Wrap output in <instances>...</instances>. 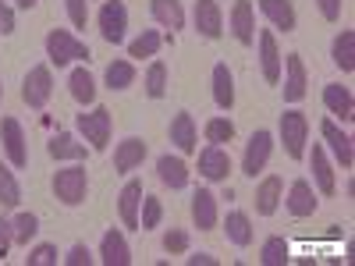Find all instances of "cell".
Instances as JSON below:
<instances>
[{"label": "cell", "instance_id": "21", "mask_svg": "<svg viewBox=\"0 0 355 266\" xmlns=\"http://www.w3.org/2000/svg\"><path fill=\"white\" fill-rule=\"evenodd\" d=\"M323 103H327V110L334 117H341V121H355V100L345 85H323Z\"/></svg>", "mask_w": 355, "mask_h": 266}, {"label": "cell", "instance_id": "46", "mask_svg": "<svg viewBox=\"0 0 355 266\" xmlns=\"http://www.w3.org/2000/svg\"><path fill=\"white\" fill-rule=\"evenodd\" d=\"M11 33H15V15L4 0H0V36H11Z\"/></svg>", "mask_w": 355, "mask_h": 266}, {"label": "cell", "instance_id": "23", "mask_svg": "<svg viewBox=\"0 0 355 266\" xmlns=\"http://www.w3.org/2000/svg\"><path fill=\"white\" fill-rule=\"evenodd\" d=\"M142 160H146V142L142 139H125L121 145H117V153H114V170L128 174V170L142 167Z\"/></svg>", "mask_w": 355, "mask_h": 266}, {"label": "cell", "instance_id": "18", "mask_svg": "<svg viewBox=\"0 0 355 266\" xmlns=\"http://www.w3.org/2000/svg\"><path fill=\"white\" fill-rule=\"evenodd\" d=\"M192 224L199 231H214L217 227V195L210 188H199L192 195Z\"/></svg>", "mask_w": 355, "mask_h": 266}, {"label": "cell", "instance_id": "31", "mask_svg": "<svg viewBox=\"0 0 355 266\" xmlns=\"http://www.w3.org/2000/svg\"><path fill=\"white\" fill-rule=\"evenodd\" d=\"M68 85H71V96H75V103L89 107V103L96 100V78L89 75L85 68H75V71H71V78H68Z\"/></svg>", "mask_w": 355, "mask_h": 266}, {"label": "cell", "instance_id": "33", "mask_svg": "<svg viewBox=\"0 0 355 266\" xmlns=\"http://www.w3.org/2000/svg\"><path fill=\"white\" fill-rule=\"evenodd\" d=\"M36 231H40V217H36V213H18L15 224H11L15 245H28V242L36 238Z\"/></svg>", "mask_w": 355, "mask_h": 266}, {"label": "cell", "instance_id": "44", "mask_svg": "<svg viewBox=\"0 0 355 266\" xmlns=\"http://www.w3.org/2000/svg\"><path fill=\"white\" fill-rule=\"evenodd\" d=\"M11 245H15V234H11V224H8V220H0V259H8Z\"/></svg>", "mask_w": 355, "mask_h": 266}, {"label": "cell", "instance_id": "37", "mask_svg": "<svg viewBox=\"0 0 355 266\" xmlns=\"http://www.w3.org/2000/svg\"><path fill=\"white\" fill-rule=\"evenodd\" d=\"M164 220V206L157 195H142V217H139V231H153Z\"/></svg>", "mask_w": 355, "mask_h": 266}, {"label": "cell", "instance_id": "30", "mask_svg": "<svg viewBox=\"0 0 355 266\" xmlns=\"http://www.w3.org/2000/svg\"><path fill=\"white\" fill-rule=\"evenodd\" d=\"M224 231H227V242L231 245H239V249H249L252 245V224H249L245 213H227Z\"/></svg>", "mask_w": 355, "mask_h": 266}, {"label": "cell", "instance_id": "24", "mask_svg": "<svg viewBox=\"0 0 355 266\" xmlns=\"http://www.w3.org/2000/svg\"><path fill=\"white\" fill-rule=\"evenodd\" d=\"M259 11L270 18L277 28H284V33H295V25H299V15H295L291 0H256Z\"/></svg>", "mask_w": 355, "mask_h": 266}, {"label": "cell", "instance_id": "22", "mask_svg": "<svg viewBox=\"0 0 355 266\" xmlns=\"http://www.w3.org/2000/svg\"><path fill=\"white\" fill-rule=\"evenodd\" d=\"M157 174H160V181H164L167 188H185V185H189V163H185L182 157L164 153V157L157 160Z\"/></svg>", "mask_w": 355, "mask_h": 266}, {"label": "cell", "instance_id": "20", "mask_svg": "<svg viewBox=\"0 0 355 266\" xmlns=\"http://www.w3.org/2000/svg\"><path fill=\"white\" fill-rule=\"evenodd\" d=\"M281 192H284V181L277 174H270L266 181H259V188H256V213L259 217H274L277 202H281Z\"/></svg>", "mask_w": 355, "mask_h": 266}, {"label": "cell", "instance_id": "32", "mask_svg": "<svg viewBox=\"0 0 355 266\" xmlns=\"http://www.w3.org/2000/svg\"><path fill=\"white\" fill-rule=\"evenodd\" d=\"M288 242L281 238V234H274V238H266L263 242V249H259V263L263 266H284L288 263Z\"/></svg>", "mask_w": 355, "mask_h": 266}, {"label": "cell", "instance_id": "48", "mask_svg": "<svg viewBox=\"0 0 355 266\" xmlns=\"http://www.w3.org/2000/svg\"><path fill=\"white\" fill-rule=\"evenodd\" d=\"M15 4H18L21 11H28V8H36V4H40V0H15Z\"/></svg>", "mask_w": 355, "mask_h": 266}, {"label": "cell", "instance_id": "19", "mask_svg": "<svg viewBox=\"0 0 355 266\" xmlns=\"http://www.w3.org/2000/svg\"><path fill=\"white\" fill-rule=\"evenodd\" d=\"M171 142H174L178 150H182V153H196V150H199L196 121H192V114H189V110L174 114V121H171Z\"/></svg>", "mask_w": 355, "mask_h": 266}, {"label": "cell", "instance_id": "16", "mask_svg": "<svg viewBox=\"0 0 355 266\" xmlns=\"http://www.w3.org/2000/svg\"><path fill=\"white\" fill-rule=\"evenodd\" d=\"M316 206H320V199H316L313 185L306 181V177H299V181L288 188V213L291 217H313Z\"/></svg>", "mask_w": 355, "mask_h": 266}, {"label": "cell", "instance_id": "8", "mask_svg": "<svg viewBox=\"0 0 355 266\" xmlns=\"http://www.w3.org/2000/svg\"><path fill=\"white\" fill-rule=\"evenodd\" d=\"M0 142H4V153H8V160H11V167H15V170L28 167L25 132H21V125L15 121V117H4V121H0Z\"/></svg>", "mask_w": 355, "mask_h": 266}, {"label": "cell", "instance_id": "41", "mask_svg": "<svg viewBox=\"0 0 355 266\" xmlns=\"http://www.w3.org/2000/svg\"><path fill=\"white\" fill-rule=\"evenodd\" d=\"M164 252H171V256H178V252H189V234L185 231H167L164 234Z\"/></svg>", "mask_w": 355, "mask_h": 266}, {"label": "cell", "instance_id": "47", "mask_svg": "<svg viewBox=\"0 0 355 266\" xmlns=\"http://www.w3.org/2000/svg\"><path fill=\"white\" fill-rule=\"evenodd\" d=\"M189 266H217V256H210V252H196V256H189Z\"/></svg>", "mask_w": 355, "mask_h": 266}, {"label": "cell", "instance_id": "13", "mask_svg": "<svg viewBox=\"0 0 355 266\" xmlns=\"http://www.w3.org/2000/svg\"><path fill=\"white\" fill-rule=\"evenodd\" d=\"M199 174L206 177V181H227V174H231L227 150H220V145H206V150L199 153Z\"/></svg>", "mask_w": 355, "mask_h": 266}, {"label": "cell", "instance_id": "38", "mask_svg": "<svg viewBox=\"0 0 355 266\" xmlns=\"http://www.w3.org/2000/svg\"><path fill=\"white\" fill-rule=\"evenodd\" d=\"M18 202H21V188L15 181L11 167L0 163V206H18Z\"/></svg>", "mask_w": 355, "mask_h": 266}, {"label": "cell", "instance_id": "12", "mask_svg": "<svg viewBox=\"0 0 355 266\" xmlns=\"http://www.w3.org/2000/svg\"><path fill=\"white\" fill-rule=\"evenodd\" d=\"M320 135H323V142H327L331 145V153L338 157V163L345 167V170H352V163H355V150H352V139L331 121V117H327V121H320Z\"/></svg>", "mask_w": 355, "mask_h": 266}, {"label": "cell", "instance_id": "39", "mask_svg": "<svg viewBox=\"0 0 355 266\" xmlns=\"http://www.w3.org/2000/svg\"><path fill=\"white\" fill-rule=\"evenodd\" d=\"M231 139H234V121H227V117L206 121V142L210 145H220V142H231Z\"/></svg>", "mask_w": 355, "mask_h": 266}, {"label": "cell", "instance_id": "17", "mask_svg": "<svg viewBox=\"0 0 355 266\" xmlns=\"http://www.w3.org/2000/svg\"><path fill=\"white\" fill-rule=\"evenodd\" d=\"M100 263H107V266H128L132 263V249H128L121 231L110 227L103 234V242H100Z\"/></svg>", "mask_w": 355, "mask_h": 266}, {"label": "cell", "instance_id": "2", "mask_svg": "<svg viewBox=\"0 0 355 266\" xmlns=\"http://www.w3.org/2000/svg\"><path fill=\"white\" fill-rule=\"evenodd\" d=\"M306 135H309V121L302 110H284L281 114V142H284V153L291 160H302L306 157Z\"/></svg>", "mask_w": 355, "mask_h": 266}, {"label": "cell", "instance_id": "6", "mask_svg": "<svg viewBox=\"0 0 355 266\" xmlns=\"http://www.w3.org/2000/svg\"><path fill=\"white\" fill-rule=\"evenodd\" d=\"M270 153H274V135L266 132V128L252 132V135H249V142H245L242 174H245V177H256V174H259V170L266 167V160H270Z\"/></svg>", "mask_w": 355, "mask_h": 266}, {"label": "cell", "instance_id": "10", "mask_svg": "<svg viewBox=\"0 0 355 266\" xmlns=\"http://www.w3.org/2000/svg\"><path fill=\"white\" fill-rule=\"evenodd\" d=\"M256 43H259V68H263V82H266V85H277V82H281V50H277L274 33H259V36H256Z\"/></svg>", "mask_w": 355, "mask_h": 266}, {"label": "cell", "instance_id": "14", "mask_svg": "<svg viewBox=\"0 0 355 266\" xmlns=\"http://www.w3.org/2000/svg\"><path fill=\"white\" fill-rule=\"evenodd\" d=\"M231 33L242 46L256 43V18H252V0H234L231 8Z\"/></svg>", "mask_w": 355, "mask_h": 266}, {"label": "cell", "instance_id": "36", "mask_svg": "<svg viewBox=\"0 0 355 266\" xmlns=\"http://www.w3.org/2000/svg\"><path fill=\"white\" fill-rule=\"evenodd\" d=\"M160 46H164V36L157 33V28H146V33H142L139 39H132V46H128V57H153Z\"/></svg>", "mask_w": 355, "mask_h": 266}, {"label": "cell", "instance_id": "45", "mask_svg": "<svg viewBox=\"0 0 355 266\" xmlns=\"http://www.w3.org/2000/svg\"><path fill=\"white\" fill-rule=\"evenodd\" d=\"M320 4V15L327 18V21H338L341 18V0H316Z\"/></svg>", "mask_w": 355, "mask_h": 266}, {"label": "cell", "instance_id": "26", "mask_svg": "<svg viewBox=\"0 0 355 266\" xmlns=\"http://www.w3.org/2000/svg\"><path fill=\"white\" fill-rule=\"evenodd\" d=\"M309 163H313V177H316V188H320V195H334V188H338V181H334V167H331L327 153H323L320 145H313V157H309Z\"/></svg>", "mask_w": 355, "mask_h": 266}, {"label": "cell", "instance_id": "15", "mask_svg": "<svg viewBox=\"0 0 355 266\" xmlns=\"http://www.w3.org/2000/svg\"><path fill=\"white\" fill-rule=\"evenodd\" d=\"M142 181L139 177H132V181L121 188V195H117V213H121V224L139 231V206H142Z\"/></svg>", "mask_w": 355, "mask_h": 266}, {"label": "cell", "instance_id": "28", "mask_svg": "<svg viewBox=\"0 0 355 266\" xmlns=\"http://www.w3.org/2000/svg\"><path fill=\"white\" fill-rule=\"evenodd\" d=\"M150 11L164 28H182L185 25V11H182V0H150Z\"/></svg>", "mask_w": 355, "mask_h": 266}, {"label": "cell", "instance_id": "35", "mask_svg": "<svg viewBox=\"0 0 355 266\" xmlns=\"http://www.w3.org/2000/svg\"><path fill=\"white\" fill-rule=\"evenodd\" d=\"M132 82H135V64L132 61L107 64V89H128Z\"/></svg>", "mask_w": 355, "mask_h": 266}, {"label": "cell", "instance_id": "3", "mask_svg": "<svg viewBox=\"0 0 355 266\" xmlns=\"http://www.w3.org/2000/svg\"><path fill=\"white\" fill-rule=\"evenodd\" d=\"M110 125H114V117L107 107H96V110H89V114H78V132L85 135V142L93 145L96 153L107 150V142H110Z\"/></svg>", "mask_w": 355, "mask_h": 266}, {"label": "cell", "instance_id": "7", "mask_svg": "<svg viewBox=\"0 0 355 266\" xmlns=\"http://www.w3.org/2000/svg\"><path fill=\"white\" fill-rule=\"evenodd\" d=\"M125 28H128V8L121 0H107L100 8V36L107 43H125Z\"/></svg>", "mask_w": 355, "mask_h": 266}, {"label": "cell", "instance_id": "25", "mask_svg": "<svg viewBox=\"0 0 355 266\" xmlns=\"http://www.w3.org/2000/svg\"><path fill=\"white\" fill-rule=\"evenodd\" d=\"M214 103L220 110H231L234 107V75H231V68L224 61L214 64Z\"/></svg>", "mask_w": 355, "mask_h": 266}, {"label": "cell", "instance_id": "42", "mask_svg": "<svg viewBox=\"0 0 355 266\" xmlns=\"http://www.w3.org/2000/svg\"><path fill=\"white\" fill-rule=\"evenodd\" d=\"M64 8H68V18L75 28H85L89 21V8H85V0H64Z\"/></svg>", "mask_w": 355, "mask_h": 266}, {"label": "cell", "instance_id": "40", "mask_svg": "<svg viewBox=\"0 0 355 266\" xmlns=\"http://www.w3.org/2000/svg\"><path fill=\"white\" fill-rule=\"evenodd\" d=\"M28 266H57V245H36L33 252H28V259H25Z\"/></svg>", "mask_w": 355, "mask_h": 266}, {"label": "cell", "instance_id": "29", "mask_svg": "<svg viewBox=\"0 0 355 266\" xmlns=\"http://www.w3.org/2000/svg\"><path fill=\"white\" fill-rule=\"evenodd\" d=\"M331 53H334V64L341 71H348V75L355 71V33H352V28H341Z\"/></svg>", "mask_w": 355, "mask_h": 266}, {"label": "cell", "instance_id": "11", "mask_svg": "<svg viewBox=\"0 0 355 266\" xmlns=\"http://www.w3.org/2000/svg\"><path fill=\"white\" fill-rule=\"evenodd\" d=\"M284 103H299L306 96V64L299 53H288L284 57Z\"/></svg>", "mask_w": 355, "mask_h": 266}, {"label": "cell", "instance_id": "49", "mask_svg": "<svg viewBox=\"0 0 355 266\" xmlns=\"http://www.w3.org/2000/svg\"><path fill=\"white\" fill-rule=\"evenodd\" d=\"M0 96H4V82H0Z\"/></svg>", "mask_w": 355, "mask_h": 266}, {"label": "cell", "instance_id": "1", "mask_svg": "<svg viewBox=\"0 0 355 266\" xmlns=\"http://www.w3.org/2000/svg\"><path fill=\"white\" fill-rule=\"evenodd\" d=\"M46 57L57 68H64L71 61H89V46L82 39H75L68 28H50L46 33Z\"/></svg>", "mask_w": 355, "mask_h": 266}, {"label": "cell", "instance_id": "34", "mask_svg": "<svg viewBox=\"0 0 355 266\" xmlns=\"http://www.w3.org/2000/svg\"><path fill=\"white\" fill-rule=\"evenodd\" d=\"M164 93H167V64L164 61H153L150 71H146V96L160 100Z\"/></svg>", "mask_w": 355, "mask_h": 266}, {"label": "cell", "instance_id": "43", "mask_svg": "<svg viewBox=\"0 0 355 266\" xmlns=\"http://www.w3.org/2000/svg\"><path fill=\"white\" fill-rule=\"evenodd\" d=\"M64 263H68V266H93L96 256L89 252V245H71V252L64 256Z\"/></svg>", "mask_w": 355, "mask_h": 266}, {"label": "cell", "instance_id": "5", "mask_svg": "<svg viewBox=\"0 0 355 266\" xmlns=\"http://www.w3.org/2000/svg\"><path fill=\"white\" fill-rule=\"evenodd\" d=\"M50 96H53V75H50L46 64H36L21 82V100L33 110H40V107L50 103Z\"/></svg>", "mask_w": 355, "mask_h": 266}, {"label": "cell", "instance_id": "27", "mask_svg": "<svg viewBox=\"0 0 355 266\" xmlns=\"http://www.w3.org/2000/svg\"><path fill=\"white\" fill-rule=\"evenodd\" d=\"M46 153H50L53 160H85V145L75 142L71 132H57V135L50 139V145H46Z\"/></svg>", "mask_w": 355, "mask_h": 266}, {"label": "cell", "instance_id": "9", "mask_svg": "<svg viewBox=\"0 0 355 266\" xmlns=\"http://www.w3.org/2000/svg\"><path fill=\"white\" fill-rule=\"evenodd\" d=\"M196 33L202 39H220L224 36V15L217 0H196Z\"/></svg>", "mask_w": 355, "mask_h": 266}, {"label": "cell", "instance_id": "4", "mask_svg": "<svg viewBox=\"0 0 355 266\" xmlns=\"http://www.w3.org/2000/svg\"><path fill=\"white\" fill-rule=\"evenodd\" d=\"M89 192V177H85V167H64L53 174V195L61 199L64 206H78Z\"/></svg>", "mask_w": 355, "mask_h": 266}]
</instances>
